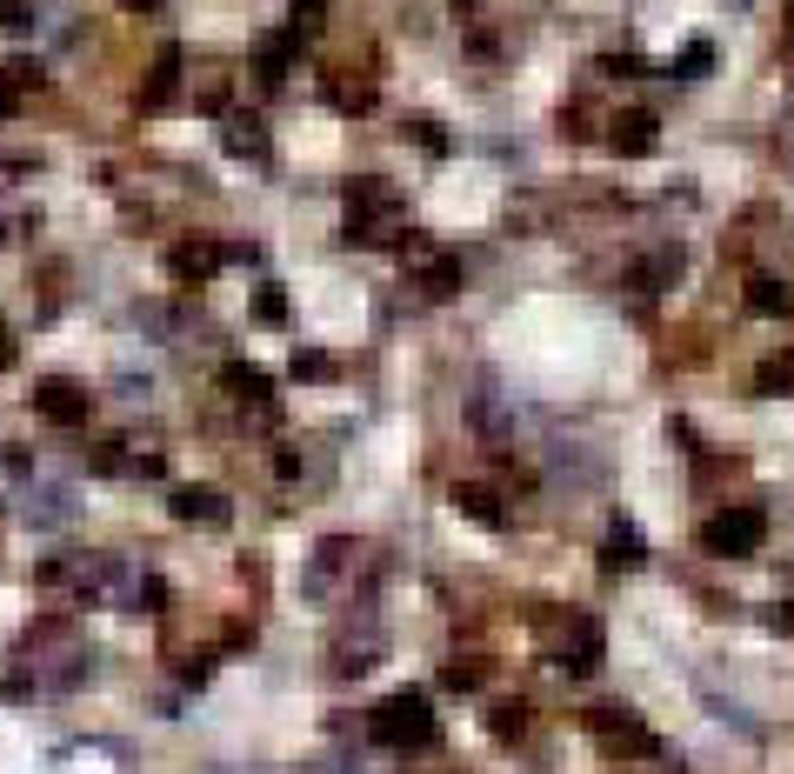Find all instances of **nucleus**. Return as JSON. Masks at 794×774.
Returning a JSON list of instances; mask_svg holds the SVG:
<instances>
[{"label":"nucleus","instance_id":"obj_1","mask_svg":"<svg viewBox=\"0 0 794 774\" xmlns=\"http://www.w3.org/2000/svg\"><path fill=\"white\" fill-rule=\"evenodd\" d=\"M368 734H374L381 748H421V741H434V702H427V695H414V687H401L394 702H381V708H374Z\"/></svg>","mask_w":794,"mask_h":774},{"label":"nucleus","instance_id":"obj_2","mask_svg":"<svg viewBox=\"0 0 794 774\" xmlns=\"http://www.w3.org/2000/svg\"><path fill=\"white\" fill-rule=\"evenodd\" d=\"M388 221H401V194L388 188V181H361L355 194H347V240H381L388 234Z\"/></svg>","mask_w":794,"mask_h":774},{"label":"nucleus","instance_id":"obj_3","mask_svg":"<svg viewBox=\"0 0 794 774\" xmlns=\"http://www.w3.org/2000/svg\"><path fill=\"white\" fill-rule=\"evenodd\" d=\"M761 535H768L761 507H728V514H715V521L701 528L708 554H754V548H761Z\"/></svg>","mask_w":794,"mask_h":774},{"label":"nucleus","instance_id":"obj_4","mask_svg":"<svg viewBox=\"0 0 794 774\" xmlns=\"http://www.w3.org/2000/svg\"><path fill=\"white\" fill-rule=\"evenodd\" d=\"M588 721H594V734H601L607 754H655V734L635 715H622V708H594Z\"/></svg>","mask_w":794,"mask_h":774},{"label":"nucleus","instance_id":"obj_5","mask_svg":"<svg viewBox=\"0 0 794 774\" xmlns=\"http://www.w3.org/2000/svg\"><path fill=\"white\" fill-rule=\"evenodd\" d=\"M34 407H41L47 420H60V427H80V420H87V388H80V381H41V388H34Z\"/></svg>","mask_w":794,"mask_h":774},{"label":"nucleus","instance_id":"obj_6","mask_svg":"<svg viewBox=\"0 0 794 774\" xmlns=\"http://www.w3.org/2000/svg\"><path fill=\"white\" fill-rule=\"evenodd\" d=\"M174 94H181V47H160V54H154V67H147L141 101H147V108H167Z\"/></svg>","mask_w":794,"mask_h":774},{"label":"nucleus","instance_id":"obj_7","mask_svg":"<svg viewBox=\"0 0 794 774\" xmlns=\"http://www.w3.org/2000/svg\"><path fill=\"white\" fill-rule=\"evenodd\" d=\"M561 661H568L574 674H588V668L601 661V628H594L588 615H574V621L561 628Z\"/></svg>","mask_w":794,"mask_h":774},{"label":"nucleus","instance_id":"obj_8","mask_svg":"<svg viewBox=\"0 0 794 774\" xmlns=\"http://www.w3.org/2000/svg\"><path fill=\"white\" fill-rule=\"evenodd\" d=\"M294 41H301V34H275V41H260V54H254V80H260V88H281V80H288Z\"/></svg>","mask_w":794,"mask_h":774},{"label":"nucleus","instance_id":"obj_9","mask_svg":"<svg viewBox=\"0 0 794 774\" xmlns=\"http://www.w3.org/2000/svg\"><path fill=\"white\" fill-rule=\"evenodd\" d=\"M655 134H661V127H655V114H648V108H628L622 121L607 127V141L622 147V154H648V147H655Z\"/></svg>","mask_w":794,"mask_h":774},{"label":"nucleus","instance_id":"obj_10","mask_svg":"<svg viewBox=\"0 0 794 774\" xmlns=\"http://www.w3.org/2000/svg\"><path fill=\"white\" fill-rule=\"evenodd\" d=\"M174 514L181 521H227V501L214 487H174Z\"/></svg>","mask_w":794,"mask_h":774},{"label":"nucleus","instance_id":"obj_11","mask_svg":"<svg viewBox=\"0 0 794 774\" xmlns=\"http://www.w3.org/2000/svg\"><path fill=\"white\" fill-rule=\"evenodd\" d=\"M455 507L468 514V521H481V528H501L507 514H501V501L488 494V487H455Z\"/></svg>","mask_w":794,"mask_h":774},{"label":"nucleus","instance_id":"obj_12","mask_svg":"<svg viewBox=\"0 0 794 774\" xmlns=\"http://www.w3.org/2000/svg\"><path fill=\"white\" fill-rule=\"evenodd\" d=\"M214 268H221V247H194V240L174 247V274H181V281H208Z\"/></svg>","mask_w":794,"mask_h":774},{"label":"nucleus","instance_id":"obj_13","mask_svg":"<svg viewBox=\"0 0 794 774\" xmlns=\"http://www.w3.org/2000/svg\"><path fill=\"white\" fill-rule=\"evenodd\" d=\"M227 388H234L241 401H254V407H268V401H275L268 374H260V368H247V361H227Z\"/></svg>","mask_w":794,"mask_h":774},{"label":"nucleus","instance_id":"obj_14","mask_svg":"<svg viewBox=\"0 0 794 774\" xmlns=\"http://www.w3.org/2000/svg\"><path fill=\"white\" fill-rule=\"evenodd\" d=\"M254 321H260V327H288V294H281L275 281L254 288Z\"/></svg>","mask_w":794,"mask_h":774},{"label":"nucleus","instance_id":"obj_15","mask_svg":"<svg viewBox=\"0 0 794 774\" xmlns=\"http://www.w3.org/2000/svg\"><path fill=\"white\" fill-rule=\"evenodd\" d=\"M227 147L234 154H268V134H260V121H247V114H227Z\"/></svg>","mask_w":794,"mask_h":774},{"label":"nucleus","instance_id":"obj_16","mask_svg":"<svg viewBox=\"0 0 794 774\" xmlns=\"http://www.w3.org/2000/svg\"><path fill=\"white\" fill-rule=\"evenodd\" d=\"M635 561H641V535L622 521V528L607 535V568H635Z\"/></svg>","mask_w":794,"mask_h":774},{"label":"nucleus","instance_id":"obj_17","mask_svg":"<svg viewBox=\"0 0 794 774\" xmlns=\"http://www.w3.org/2000/svg\"><path fill=\"white\" fill-rule=\"evenodd\" d=\"M748 301H754L761 314H787V288H781V281H761V274H754V281H748Z\"/></svg>","mask_w":794,"mask_h":774},{"label":"nucleus","instance_id":"obj_18","mask_svg":"<svg viewBox=\"0 0 794 774\" xmlns=\"http://www.w3.org/2000/svg\"><path fill=\"white\" fill-rule=\"evenodd\" d=\"M455 281H461V268H455V261H434V268H427V301H448V294H455Z\"/></svg>","mask_w":794,"mask_h":774},{"label":"nucleus","instance_id":"obj_19","mask_svg":"<svg viewBox=\"0 0 794 774\" xmlns=\"http://www.w3.org/2000/svg\"><path fill=\"white\" fill-rule=\"evenodd\" d=\"M708 67H715V47H708V41H687V54L674 60V74H687V80H694V74H708Z\"/></svg>","mask_w":794,"mask_h":774},{"label":"nucleus","instance_id":"obj_20","mask_svg":"<svg viewBox=\"0 0 794 774\" xmlns=\"http://www.w3.org/2000/svg\"><path fill=\"white\" fill-rule=\"evenodd\" d=\"M327 21V0H294V34H314Z\"/></svg>","mask_w":794,"mask_h":774},{"label":"nucleus","instance_id":"obj_21","mask_svg":"<svg viewBox=\"0 0 794 774\" xmlns=\"http://www.w3.org/2000/svg\"><path fill=\"white\" fill-rule=\"evenodd\" d=\"M0 27H8V34H27V27H34V14L21 8V0H0Z\"/></svg>","mask_w":794,"mask_h":774},{"label":"nucleus","instance_id":"obj_22","mask_svg":"<svg viewBox=\"0 0 794 774\" xmlns=\"http://www.w3.org/2000/svg\"><path fill=\"white\" fill-rule=\"evenodd\" d=\"M521 728H527V708H494V734L501 741H514Z\"/></svg>","mask_w":794,"mask_h":774},{"label":"nucleus","instance_id":"obj_23","mask_svg":"<svg viewBox=\"0 0 794 774\" xmlns=\"http://www.w3.org/2000/svg\"><path fill=\"white\" fill-rule=\"evenodd\" d=\"M21 94H27V88H21V80H14V74H0V121H8V114L21 108Z\"/></svg>","mask_w":794,"mask_h":774},{"label":"nucleus","instance_id":"obj_24","mask_svg":"<svg viewBox=\"0 0 794 774\" xmlns=\"http://www.w3.org/2000/svg\"><path fill=\"white\" fill-rule=\"evenodd\" d=\"M448 687H481V668L474 661H448Z\"/></svg>","mask_w":794,"mask_h":774},{"label":"nucleus","instance_id":"obj_25","mask_svg":"<svg viewBox=\"0 0 794 774\" xmlns=\"http://www.w3.org/2000/svg\"><path fill=\"white\" fill-rule=\"evenodd\" d=\"M294 374H301V381H321V374H327V355H294Z\"/></svg>","mask_w":794,"mask_h":774},{"label":"nucleus","instance_id":"obj_26","mask_svg":"<svg viewBox=\"0 0 794 774\" xmlns=\"http://www.w3.org/2000/svg\"><path fill=\"white\" fill-rule=\"evenodd\" d=\"M114 8H127V14H154L160 0H114Z\"/></svg>","mask_w":794,"mask_h":774},{"label":"nucleus","instance_id":"obj_27","mask_svg":"<svg viewBox=\"0 0 794 774\" xmlns=\"http://www.w3.org/2000/svg\"><path fill=\"white\" fill-rule=\"evenodd\" d=\"M8 361H14V334H8V327H0V368H8Z\"/></svg>","mask_w":794,"mask_h":774},{"label":"nucleus","instance_id":"obj_28","mask_svg":"<svg viewBox=\"0 0 794 774\" xmlns=\"http://www.w3.org/2000/svg\"><path fill=\"white\" fill-rule=\"evenodd\" d=\"M448 8H474V0H448Z\"/></svg>","mask_w":794,"mask_h":774}]
</instances>
